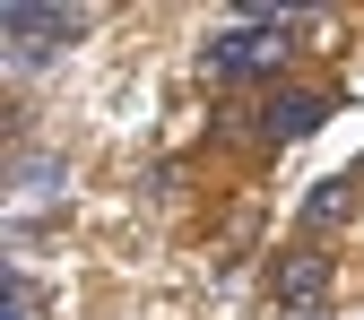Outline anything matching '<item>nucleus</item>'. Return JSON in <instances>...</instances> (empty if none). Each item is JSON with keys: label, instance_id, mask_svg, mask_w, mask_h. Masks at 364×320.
<instances>
[{"label": "nucleus", "instance_id": "nucleus-3", "mask_svg": "<svg viewBox=\"0 0 364 320\" xmlns=\"http://www.w3.org/2000/svg\"><path fill=\"white\" fill-rule=\"evenodd\" d=\"M269 311L278 320H330V260L321 251H287L269 268Z\"/></svg>", "mask_w": 364, "mask_h": 320}, {"label": "nucleus", "instance_id": "nucleus-5", "mask_svg": "<svg viewBox=\"0 0 364 320\" xmlns=\"http://www.w3.org/2000/svg\"><path fill=\"white\" fill-rule=\"evenodd\" d=\"M61 199V165L53 156H18V208H53Z\"/></svg>", "mask_w": 364, "mask_h": 320}, {"label": "nucleus", "instance_id": "nucleus-1", "mask_svg": "<svg viewBox=\"0 0 364 320\" xmlns=\"http://www.w3.org/2000/svg\"><path fill=\"white\" fill-rule=\"evenodd\" d=\"M295 35H304L295 9H252V18H235V26H217V35H208L200 70H208V78H269V70H287Z\"/></svg>", "mask_w": 364, "mask_h": 320}, {"label": "nucleus", "instance_id": "nucleus-2", "mask_svg": "<svg viewBox=\"0 0 364 320\" xmlns=\"http://www.w3.org/2000/svg\"><path fill=\"white\" fill-rule=\"evenodd\" d=\"M87 26H96V9H0V43H9L18 70H43L53 53H70Z\"/></svg>", "mask_w": 364, "mask_h": 320}, {"label": "nucleus", "instance_id": "nucleus-6", "mask_svg": "<svg viewBox=\"0 0 364 320\" xmlns=\"http://www.w3.org/2000/svg\"><path fill=\"white\" fill-rule=\"evenodd\" d=\"M347 208H355V182L338 173V182H321V191H312V199H304V225H312V234H330V225H338Z\"/></svg>", "mask_w": 364, "mask_h": 320}, {"label": "nucleus", "instance_id": "nucleus-4", "mask_svg": "<svg viewBox=\"0 0 364 320\" xmlns=\"http://www.w3.org/2000/svg\"><path fill=\"white\" fill-rule=\"evenodd\" d=\"M252 121H260V139H269V148H287V139H312V130L330 121V96H269Z\"/></svg>", "mask_w": 364, "mask_h": 320}]
</instances>
